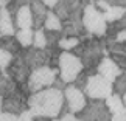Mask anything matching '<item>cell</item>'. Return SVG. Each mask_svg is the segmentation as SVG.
I'll return each mask as SVG.
<instances>
[{
	"instance_id": "1",
	"label": "cell",
	"mask_w": 126,
	"mask_h": 121,
	"mask_svg": "<svg viewBox=\"0 0 126 121\" xmlns=\"http://www.w3.org/2000/svg\"><path fill=\"white\" fill-rule=\"evenodd\" d=\"M28 109L34 117H48V118H58L62 113V109L65 106V96L64 90L51 85L47 89H42L39 92H34L27 99Z\"/></svg>"
},
{
	"instance_id": "2",
	"label": "cell",
	"mask_w": 126,
	"mask_h": 121,
	"mask_svg": "<svg viewBox=\"0 0 126 121\" xmlns=\"http://www.w3.org/2000/svg\"><path fill=\"white\" fill-rule=\"evenodd\" d=\"M58 68H59V78L65 84H73L78 75L84 70L83 61L79 56L70 51H61L58 59Z\"/></svg>"
},
{
	"instance_id": "3",
	"label": "cell",
	"mask_w": 126,
	"mask_h": 121,
	"mask_svg": "<svg viewBox=\"0 0 126 121\" xmlns=\"http://www.w3.org/2000/svg\"><path fill=\"white\" fill-rule=\"evenodd\" d=\"M58 76H59V68L58 67H50V65L37 67V68L31 70L28 81H27V87L30 90V93H34V92H39L42 89L51 87Z\"/></svg>"
},
{
	"instance_id": "4",
	"label": "cell",
	"mask_w": 126,
	"mask_h": 121,
	"mask_svg": "<svg viewBox=\"0 0 126 121\" xmlns=\"http://www.w3.org/2000/svg\"><path fill=\"white\" fill-rule=\"evenodd\" d=\"M83 23L86 31L92 36L103 37L108 30V20L104 19L103 11L95 6V3H89L84 6L83 11Z\"/></svg>"
},
{
	"instance_id": "5",
	"label": "cell",
	"mask_w": 126,
	"mask_h": 121,
	"mask_svg": "<svg viewBox=\"0 0 126 121\" xmlns=\"http://www.w3.org/2000/svg\"><path fill=\"white\" fill-rule=\"evenodd\" d=\"M84 93L89 99H106L109 95L114 93V84L98 71H95L87 79Z\"/></svg>"
},
{
	"instance_id": "6",
	"label": "cell",
	"mask_w": 126,
	"mask_h": 121,
	"mask_svg": "<svg viewBox=\"0 0 126 121\" xmlns=\"http://www.w3.org/2000/svg\"><path fill=\"white\" fill-rule=\"evenodd\" d=\"M79 118L83 121H110L112 113L108 109L104 99H90V103H87L81 112Z\"/></svg>"
},
{
	"instance_id": "7",
	"label": "cell",
	"mask_w": 126,
	"mask_h": 121,
	"mask_svg": "<svg viewBox=\"0 0 126 121\" xmlns=\"http://www.w3.org/2000/svg\"><path fill=\"white\" fill-rule=\"evenodd\" d=\"M64 96H65V104L69 107V112L72 113H81L87 106V96L84 90L76 87L75 84H67L64 87Z\"/></svg>"
},
{
	"instance_id": "8",
	"label": "cell",
	"mask_w": 126,
	"mask_h": 121,
	"mask_svg": "<svg viewBox=\"0 0 126 121\" xmlns=\"http://www.w3.org/2000/svg\"><path fill=\"white\" fill-rule=\"evenodd\" d=\"M6 71L19 85H27L25 82L28 81V76L31 73V68L27 65L25 59H23V51H20L19 54L14 56V59H13L11 64H9V67L6 68Z\"/></svg>"
},
{
	"instance_id": "9",
	"label": "cell",
	"mask_w": 126,
	"mask_h": 121,
	"mask_svg": "<svg viewBox=\"0 0 126 121\" xmlns=\"http://www.w3.org/2000/svg\"><path fill=\"white\" fill-rule=\"evenodd\" d=\"M27 99L28 98H27V93H25V92H20V93L6 96V98H3L2 109H3V112H11V113L20 115L22 112L28 110Z\"/></svg>"
},
{
	"instance_id": "10",
	"label": "cell",
	"mask_w": 126,
	"mask_h": 121,
	"mask_svg": "<svg viewBox=\"0 0 126 121\" xmlns=\"http://www.w3.org/2000/svg\"><path fill=\"white\" fill-rule=\"evenodd\" d=\"M106 51L117 64L126 71V42H117L115 39H106Z\"/></svg>"
},
{
	"instance_id": "11",
	"label": "cell",
	"mask_w": 126,
	"mask_h": 121,
	"mask_svg": "<svg viewBox=\"0 0 126 121\" xmlns=\"http://www.w3.org/2000/svg\"><path fill=\"white\" fill-rule=\"evenodd\" d=\"M96 71H98L100 75H103L106 79H109L110 82H114L122 73H125L123 68L110 56H104L103 59L100 61V64L96 65Z\"/></svg>"
},
{
	"instance_id": "12",
	"label": "cell",
	"mask_w": 126,
	"mask_h": 121,
	"mask_svg": "<svg viewBox=\"0 0 126 121\" xmlns=\"http://www.w3.org/2000/svg\"><path fill=\"white\" fill-rule=\"evenodd\" d=\"M14 23H16L17 30H20V28H34V19H33L30 3L22 5L17 9V13L14 14Z\"/></svg>"
},
{
	"instance_id": "13",
	"label": "cell",
	"mask_w": 126,
	"mask_h": 121,
	"mask_svg": "<svg viewBox=\"0 0 126 121\" xmlns=\"http://www.w3.org/2000/svg\"><path fill=\"white\" fill-rule=\"evenodd\" d=\"M0 34L2 36H16L14 16L9 13V9L5 5L0 6Z\"/></svg>"
},
{
	"instance_id": "14",
	"label": "cell",
	"mask_w": 126,
	"mask_h": 121,
	"mask_svg": "<svg viewBox=\"0 0 126 121\" xmlns=\"http://www.w3.org/2000/svg\"><path fill=\"white\" fill-rule=\"evenodd\" d=\"M84 6H86V5H84L83 0H59L53 11L61 17V20H65V19L69 17L75 9L84 8Z\"/></svg>"
},
{
	"instance_id": "15",
	"label": "cell",
	"mask_w": 126,
	"mask_h": 121,
	"mask_svg": "<svg viewBox=\"0 0 126 121\" xmlns=\"http://www.w3.org/2000/svg\"><path fill=\"white\" fill-rule=\"evenodd\" d=\"M30 8L33 13V19H34V28H44L48 8L42 3V0H30Z\"/></svg>"
},
{
	"instance_id": "16",
	"label": "cell",
	"mask_w": 126,
	"mask_h": 121,
	"mask_svg": "<svg viewBox=\"0 0 126 121\" xmlns=\"http://www.w3.org/2000/svg\"><path fill=\"white\" fill-rule=\"evenodd\" d=\"M0 48H5V50H8L9 53H13L16 56L22 51L23 47L19 43L16 36H2V39H0Z\"/></svg>"
},
{
	"instance_id": "17",
	"label": "cell",
	"mask_w": 126,
	"mask_h": 121,
	"mask_svg": "<svg viewBox=\"0 0 126 121\" xmlns=\"http://www.w3.org/2000/svg\"><path fill=\"white\" fill-rule=\"evenodd\" d=\"M33 37H34V30L33 28H20L16 31V39L23 48L33 47Z\"/></svg>"
},
{
	"instance_id": "18",
	"label": "cell",
	"mask_w": 126,
	"mask_h": 121,
	"mask_svg": "<svg viewBox=\"0 0 126 121\" xmlns=\"http://www.w3.org/2000/svg\"><path fill=\"white\" fill-rule=\"evenodd\" d=\"M44 28L51 31H62V20L53 9H48V14L45 17V22H44Z\"/></svg>"
},
{
	"instance_id": "19",
	"label": "cell",
	"mask_w": 126,
	"mask_h": 121,
	"mask_svg": "<svg viewBox=\"0 0 126 121\" xmlns=\"http://www.w3.org/2000/svg\"><path fill=\"white\" fill-rule=\"evenodd\" d=\"M126 13V8L125 6H118V5H110V6L106 9V11L103 13L104 14V19L108 20V23H114L120 20Z\"/></svg>"
},
{
	"instance_id": "20",
	"label": "cell",
	"mask_w": 126,
	"mask_h": 121,
	"mask_svg": "<svg viewBox=\"0 0 126 121\" xmlns=\"http://www.w3.org/2000/svg\"><path fill=\"white\" fill-rule=\"evenodd\" d=\"M104 103H106V106H108V109L110 110V113H117V112H120V110H123L126 107V106L123 104L122 95H118V93L109 95L108 98L104 99Z\"/></svg>"
},
{
	"instance_id": "21",
	"label": "cell",
	"mask_w": 126,
	"mask_h": 121,
	"mask_svg": "<svg viewBox=\"0 0 126 121\" xmlns=\"http://www.w3.org/2000/svg\"><path fill=\"white\" fill-rule=\"evenodd\" d=\"M81 42V37H76V36H62L58 47H59L61 51H73L75 47Z\"/></svg>"
},
{
	"instance_id": "22",
	"label": "cell",
	"mask_w": 126,
	"mask_h": 121,
	"mask_svg": "<svg viewBox=\"0 0 126 121\" xmlns=\"http://www.w3.org/2000/svg\"><path fill=\"white\" fill-rule=\"evenodd\" d=\"M33 47H34V48H47V33H45V28H36V30H34Z\"/></svg>"
},
{
	"instance_id": "23",
	"label": "cell",
	"mask_w": 126,
	"mask_h": 121,
	"mask_svg": "<svg viewBox=\"0 0 126 121\" xmlns=\"http://www.w3.org/2000/svg\"><path fill=\"white\" fill-rule=\"evenodd\" d=\"M45 33H47V48H50V50L59 48L58 43H59L61 37H62V33L61 31H51V30H45Z\"/></svg>"
},
{
	"instance_id": "24",
	"label": "cell",
	"mask_w": 126,
	"mask_h": 121,
	"mask_svg": "<svg viewBox=\"0 0 126 121\" xmlns=\"http://www.w3.org/2000/svg\"><path fill=\"white\" fill-rule=\"evenodd\" d=\"M13 59H14L13 53H9L5 48H0V70H6L9 64L13 62Z\"/></svg>"
},
{
	"instance_id": "25",
	"label": "cell",
	"mask_w": 126,
	"mask_h": 121,
	"mask_svg": "<svg viewBox=\"0 0 126 121\" xmlns=\"http://www.w3.org/2000/svg\"><path fill=\"white\" fill-rule=\"evenodd\" d=\"M114 93H118V95H123L126 92V71L122 73L114 82Z\"/></svg>"
},
{
	"instance_id": "26",
	"label": "cell",
	"mask_w": 126,
	"mask_h": 121,
	"mask_svg": "<svg viewBox=\"0 0 126 121\" xmlns=\"http://www.w3.org/2000/svg\"><path fill=\"white\" fill-rule=\"evenodd\" d=\"M0 121H19V115L11 112H2L0 113Z\"/></svg>"
},
{
	"instance_id": "27",
	"label": "cell",
	"mask_w": 126,
	"mask_h": 121,
	"mask_svg": "<svg viewBox=\"0 0 126 121\" xmlns=\"http://www.w3.org/2000/svg\"><path fill=\"white\" fill-rule=\"evenodd\" d=\"M75 113H72V112H65V113H62L59 115L58 118H55L53 121H75Z\"/></svg>"
},
{
	"instance_id": "28",
	"label": "cell",
	"mask_w": 126,
	"mask_h": 121,
	"mask_svg": "<svg viewBox=\"0 0 126 121\" xmlns=\"http://www.w3.org/2000/svg\"><path fill=\"white\" fill-rule=\"evenodd\" d=\"M110 121H126V107L123 110H120V112H117V113H112Z\"/></svg>"
},
{
	"instance_id": "29",
	"label": "cell",
	"mask_w": 126,
	"mask_h": 121,
	"mask_svg": "<svg viewBox=\"0 0 126 121\" xmlns=\"http://www.w3.org/2000/svg\"><path fill=\"white\" fill-rule=\"evenodd\" d=\"M19 121H34V115L30 112V109L25 110V112H22L19 115Z\"/></svg>"
},
{
	"instance_id": "30",
	"label": "cell",
	"mask_w": 126,
	"mask_h": 121,
	"mask_svg": "<svg viewBox=\"0 0 126 121\" xmlns=\"http://www.w3.org/2000/svg\"><path fill=\"white\" fill-rule=\"evenodd\" d=\"M95 6L96 8H98L100 9V11H106V9H108L109 6H110V5L108 3V0H95Z\"/></svg>"
},
{
	"instance_id": "31",
	"label": "cell",
	"mask_w": 126,
	"mask_h": 121,
	"mask_svg": "<svg viewBox=\"0 0 126 121\" xmlns=\"http://www.w3.org/2000/svg\"><path fill=\"white\" fill-rule=\"evenodd\" d=\"M114 39L117 40V42H126V28H122V30H118Z\"/></svg>"
},
{
	"instance_id": "32",
	"label": "cell",
	"mask_w": 126,
	"mask_h": 121,
	"mask_svg": "<svg viewBox=\"0 0 126 121\" xmlns=\"http://www.w3.org/2000/svg\"><path fill=\"white\" fill-rule=\"evenodd\" d=\"M58 2H59V0H42V3L45 5L48 9H55V6L58 5Z\"/></svg>"
},
{
	"instance_id": "33",
	"label": "cell",
	"mask_w": 126,
	"mask_h": 121,
	"mask_svg": "<svg viewBox=\"0 0 126 121\" xmlns=\"http://www.w3.org/2000/svg\"><path fill=\"white\" fill-rule=\"evenodd\" d=\"M109 5H118V6H125L126 8V0H108Z\"/></svg>"
},
{
	"instance_id": "34",
	"label": "cell",
	"mask_w": 126,
	"mask_h": 121,
	"mask_svg": "<svg viewBox=\"0 0 126 121\" xmlns=\"http://www.w3.org/2000/svg\"><path fill=\"white\" fill-rule=\"evenodd\" d=\"M34 121H53V118H48V117H34Z\"/></svg>"
},
{
	"instance_id": "35",
	"label": "cell",
	"mask_w": 126,
	"mask_h": 121,
	"mask_svg": "<svg viewBox=\"0 0 126 121\" xmlns=\"http://www.w3.org/2000/svg\"><path fill=\"white\" fill-rule=\"evenodd\" d=\"M2 104H3V96H2V95H0V113H2V112H3V109H2Z\"/></svg>"
},
{
	"instance_id": "36",
	"label": "cell",
	"mask_w": 126,
	"mask_h": 121,
	"mask_svg": "<svg viewBox=\"0 0 126 121\" xmlns=\"http://www.w3.org/2000/svg\"><path fill=\"white\" fill-rule=\"evenodd\" d=\"M122 99H123V104L126 106V92H125V93L122 95Z\"/></svg>"
},
{
	"instance_id": "37",
	"label": "cell",
	"mask_w": 126,
	"mask_h": 121,
	"mask_svg": "<svg viewBox=\"0 0 126 121\" xmlns=\"http://www.w3.org/2000/svg\"><path fill=\"white\" fill-rule=\"evenodd\" d=\"M2 5H3V0H0V6H2Z\"/></svg>"
},
{
	"instance_id": "38",
	"label": "cell",
	"mask_w": 126,
	"mask_h": 121,
	"mask_svg": "<svg viewBox=\"0 0 126 121\" xmlns=\"http://www.w3.org/2000/svg\"><path fill=\"white\" fill-rule=\"evenodd\" d=\"M3 2H9V0H3Z\"/></svg>"
},
{
	"instance_id": "39",
	"label": "cell",
	"mask_w": 126,
	"mask_h": 121,
	"mask_svg": "<svg viewBox=\"0 0 126 121\" xmlns=\"http://www.w3.org/2000/svg\"><path fill=\"white\" fill-rule=\"evenodd\" d=\"M0 39H2V34H0Z\"/></svg>"
}]
</instances>
